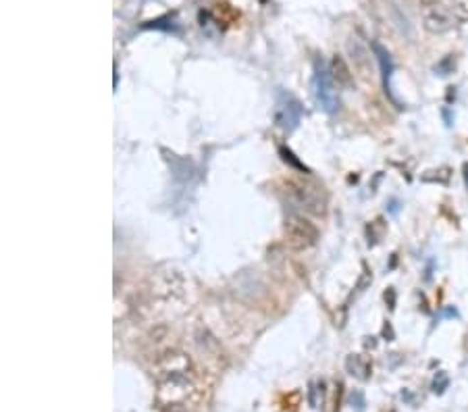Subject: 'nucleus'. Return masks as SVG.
<instances>
[{
  "instance_id": "9",
  "label": "nucleus",
  "mask_w": 468,
  "mask_h": 412,
  "mask_svg": "<svg viewBox=\"0 0 468 412\" xmlns=\"http://www.w3.org/2000/svg\"><path fill=\"white\" fill-rule=\"evenodd\" d=\"M346 371L352 377H356L358 381H368L371 375H373V364H371L368 358L362 356V354H350L346 358Z\"/></svg>"
},
{
  "instance_id": "19",
  "label": "nucleus",
  "mask_w": 468,
  "mask_h": 412,
  "mask_svg": "<svg viewBox=\"0 0 468 412\" xmlns=\"http://www.w3.org/2000/svg\"><path fill=\"white\" fill-rule=\"evenodd\" d=\"M352 406H356V411H364V396L360 391L352 393Z\"/></svg>"
},
{
  "instance_id": "14",
  "label": "nucleus",
  "mask_w": 468,
  "mask_h": 412,
  "mask_svg": "<svg viewBox=\"0 0 468 412\" xmlns=\"http://www.w3.org/2000/svg\"><path fill=\"white\" fill-rule=\"evenodd\" d=\"M447 6L458 21H468V0H447Z\"/></svg>"
},
{
  "instance_id": "18",
  "label": "nucleus",
  "mask_w": 468,
  "mask_h": 412,
  "mask_svg": "<svg viewBox=\"0 0 468 412\" xmlns=\"http://www.w3.org/2000/svg\"><path fill=\"white\" fill-rule=\"evenodd\" d=\"M279 152H281V154H283V161H285V163H287V161H289V163H292V165L296 167V169H300V171H306V169H304L302 163H298V161H296V159H294V154H292V152H289V150H285V148H279Z\"/></svg>"
},
{
  "instance_id": "8",
  "label": "nucleus",
  "mask_w": 468,
  "mask_h": 412,
  "mask_svg": "<svg viewBox=\"0 0 468 412\" xmlns=\"http://www.w3.org/2000/svg\"><path fill=\"white\" fill-rule=\"evenodd\" d=\"M329 69L333 80L337 83V88H344V90H352V88H354V73H352V69L348 67V63H346L341 56H333Z\"/></svg>"
},
{
  "instance_id": "10",
  "label": "nucleus",
  "mask_w": 468,
  "mask_h": 412,
  "mask_svg": "<svg viewBox=\"0 0 468 412\" xmlns=\"http://www.w3.org/2000/svg\"><path fill=\"white\" fill-rule=\"evenodd\" d=\"M348 51H350V55H352V60H354V65H356L360 71H362V75H368V67H371V55H368L366 46H364V44L360 42L358 38H352V40L348 42Z\"/></svg>"
},
{
  "instance_id": "1",
  "label": "nucleus",
  "mask_w": 468,
  "mask_h": 412,
  "mask_svg": "<svg viewBox=\"0 0 468 412\" xmlns=\"http://www.w3.org/2000/svg\"><path fill=\"white\" fill-rule=\"evenodd\" d=\"M154 379H156V402L161 406L166 404L196 406L202 400V385L193 375V369L181 373H169Z\"/></svg>"
},
{
  "instance_id": "17",
  "label": "nucleus",
  "mask_w": 468,
  "mask_h": 412,
  "mask_svg": "<svg viewBox=\"0 0 468 412\" xmlns=\"http://www.w3.org/2000/svg\"><path fill=\"white\" fill-rule=\"evenodd\" d=\"M452 67H454V58L447 56L445 60H441L440 65L435 67V71H440V75H447V73H452Z\"/></svg>"
},
{
  "instance_id": "3",
  "label": "nucleus",
  "mask_w": 468,
  "mask_h": 412,
  "mask_svg": "<svg viewBox=\"0 0 468 412\" xmlns=\"http://www.w3.org/2000/svg\"><path fill=\"white\" fill-rule=\"evenodd\" d=\"M283 240L285 246L296 252H304L317 246V242L321 240V231L319 227L304 215H289L283 225Z\"/></svg>"
},
{
  "instance_id": "15",
  "label": "nucleus",
  "mask_w": 468,
  "mask_h": 412,
  "mask_svg": "<svg viewBox=\"0 0 468 412\" xmlns=\"http://www.w3.org/2000/svg\"><path fill=\"white\" fill-rule=\"evenodd\" d=\"M447 385H450V377H447L445 373H437V375H435V379H433L431 389H433L435 393H443V391L447 389Z\"/></svg>"
},
{
  "instance_id": "16",
  "label": "nucleus",
  "mask_w": 468,
  "mask_h": 412,
  "mask_svg": "<svg viewBox=\"0 0 468 412\" xmlns=\"http://www.w3.org/2000/svg\"><path fill=\"white\" fill-rule=\"evenodd\" d=\"M161 412H193V406H190V404H166V406H161Z\"/></svg>"
},
{
  "instance_id": "13",
  "label": "nucleus",
  "mask_w": 468,
  "mask_h": 412,
  "mask_svg": "<svg viewBox=\"0 0 468 412\" xmlns=\"http://www.w3.org/2000/svg\"><path fill=\"white\" fill-rule=\"evenodd\" d=\"M323 393H325V385L310 384V389H308V404H310V408H319L323 404Z\"/></svg>"
},
{
  "instance_id": "20",
  "label": "nucleus",
  "mask_w": 468,
  "mask_h": 412,
  "mask_svg": "<svg viewBox=\"0 0 468 412\" xmlns=\"http://www.w3.org/2000/svg\"><path fill=\"white\" fill-rule=\"evenodd\" d=\"M385 300L389 302V308H393V304H395V292H393V287H389L385 292Z\"/></svg>"
},
{
  "instance_id": "21",
  "label": "nucleus",
  "mask_w": 468,
  "mask_h": 412,
  "mask_svg": "<svg viewBox=\"0 0 468 412\" xmlns=\"http://www.w3.org/2000/svg\"><path fill=\"white\" fill-rule=\"evenodd\" d=\"M464 181H467V188H468V163L464 165Z\"/></svg>"
},
{
  "instance_id": "2",
  "label": "nucleus",
  "mask_w": 468,
  "mask_h": 412,
  "mask_svg": "<svg viewBox=\"0 0 468 412\" xmlns=\"http://www.w3.org/2000/svg\"><path fill=\"white\" fill-rule=\"evenodd\" d=\"M285 194H287V200L296 208H300L308 215L323 217L327 213V194L319 186L304 184V181H287Z\"/></svg>"
},
{
  "instance_id": "11",
  "label": "nucleus",
  "mask_w": 468,
  "mask_h": 412,
  "mask_svg": "<svg viewBox=\"0 0 468 412\" xmlns=\"http://www.w3.org/2000/svg\"><path fill=\"white\" fill-rule=\"evenodd\" d=\"M373 51H375V56H377V60H379V65H381V73H383V82H389V78H391V71H393V63H391V56L387 53L385 48L379 44V42H373Z\"/></svg>"
},
{
  "instance_id": "4",
  "label": "nucleus",
  "mask_w": 468,
  "mask_h": 412,
  "mask_svg": "<svg viewBox=\"0 0 468 412\" xmlns=\"http://www.w3.org/2000/svg\"><path fill=\"white\" fill-rule=\"evenodd\" d=\"M314 98L319 102V107L325 112H337L339 110V98H337V83L331 75V69L323 63L317 60L314 63Z\"/></svg>"
},
{
  "instance_id": "6",
  "label": "nucleus",
  "mask_w": 468,
  "mask_h": 412,
  "mask_svg": "<svg viewBox=\"0 0 468 412\" xmlns=\"http://www.w3.org/2000/svg\"><path fill=\"white\" fill-rule=\"evenodd\" d=\"M302 102L287 92H279L275 102V125L283 132H294L302 121Z\"/></svg>"
},
{
  "instance_id": "5",
  "label": "nucleus",
  "mask_w": 468,
  "mask_h": 412,
  "mask_svg": "<svg viewBox=\"0 0 468 412\" xmlns=\"http://www.w3.org/2000/svg\"><path fill=\"white\" fill-rule=\"evenodd\" d=\"M420 17L422 26L431 33H445L454 28L456 15L441 0H420Z\"/></svg>"
},
{
  "instance_id": "7",
  "label": "nucleus",
  "mask_w": 468,
  "mask_h": 412,
  "mask_svg": "<svg viewBox=\"0 0 468 412\" xmlns=\"http://www.w3.org/2000/svg\"><path fill=\"white\" fill-rule=\"evenodd\" d=\"M192 358L181 350H163L154 360V377L169 375V373H181L192 371Z\"/></svg>"
},
{
  "instance_id": "12",
  "label": "nucleus",
  "mask_w": 468,
  "mask_h": 412,
  "mask_svg": "<svg viewBox=\"0 0 468 412\" xmlns=\"http://www.w3.org/2000/svg\"><path fill=\"white\" fill-rule=\"evenodd\" d=\"M450 177H452V169L450 167H440V169L427 171L420 179L427 181V184H447Z\"/></svg>"
}]
</instances>
